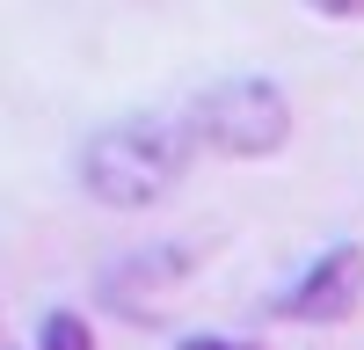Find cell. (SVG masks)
I'll return each instance as SVG.
<instances>
[{"label":"cell","mask_w":364,"mask_h":350,"mask_svg":"<svg viewBox=\"0 0 364 350\" xmlns=\"http://www.w3.org/2000/svg\"><path fill=\"white\" fill-rule=\"evenodd\" d=\"M190 117H197V139H211L219 154H240V161H262L291 139V102L262 73H233L219 88H204Z\"/></svg>","instance_id":"2"},{"label":"cell","mask_w":364,"mask_h":350,"mask_svg":"<svg viewBox=\"0 0 364 350\" xmlns=\"http://www.w3.org/2000/svg\"><path fill=\"white\" fill-rule=\"evenodd\" d=\"M190 262L197 248H175V241H154V248H132L102 270V299L132 321H154L161 314V292H182L190 285Z\"/></svg>","instance_id":"3"},{"label":"cell","mask_w":364,"mask_h":350,"mask_svg":"<svg viewBox=\"0 0 364 350\" xmlns=\"http://www.w3.org/2000/svg\"><path fill=\"white\" fill-rule=\"evenodd\" d=\"M37 350H95V336H87V321L73 307H51L37 321Z\"/></svg>","instance_id":"5"},{"label":"cell","mask_w":364,"mask_h":350,"mask_svg":"<svg viewBox=\"0 0 364 350\" xmlns=\"http://www.w3.org/2000/svg\"><path fill=\"white\" fill-rule=\"evenodd\" d=\"M175 350H255V343H226V336H182Z\"/></svg>","instance_id":"6"},{"label":"cell","mask_w":364,"mask_h":350,"mask_svg":"<svg viewBox=\"0 0 364 350\" xmlns=\"http://www.w3.org/2000/svg\"><path fill=\"white\" fill-rule=\"evenodd\" d=\"M357 299H364V248H357V241H343V248L314 255V270L299 277L277 307H284L291 321H350V314H357Z\"/></svg>","instance_id":"4"},{"label":"cell","mask_w":364,"mask_h":350,"mask_svg":"<svg viewBox=\"0 0 364 350\" xmlns=\"http://www.w3.org/2000/svg\"><path fill=\"white\" fill-rule=\"evenodd\" d=\"M197 154V117H175V110H139V117H117L95 139L80 146V183L95 204H117V212H146L161 204L182 168Z\"/></svg>","instance_id":"1"}]
</instances>
